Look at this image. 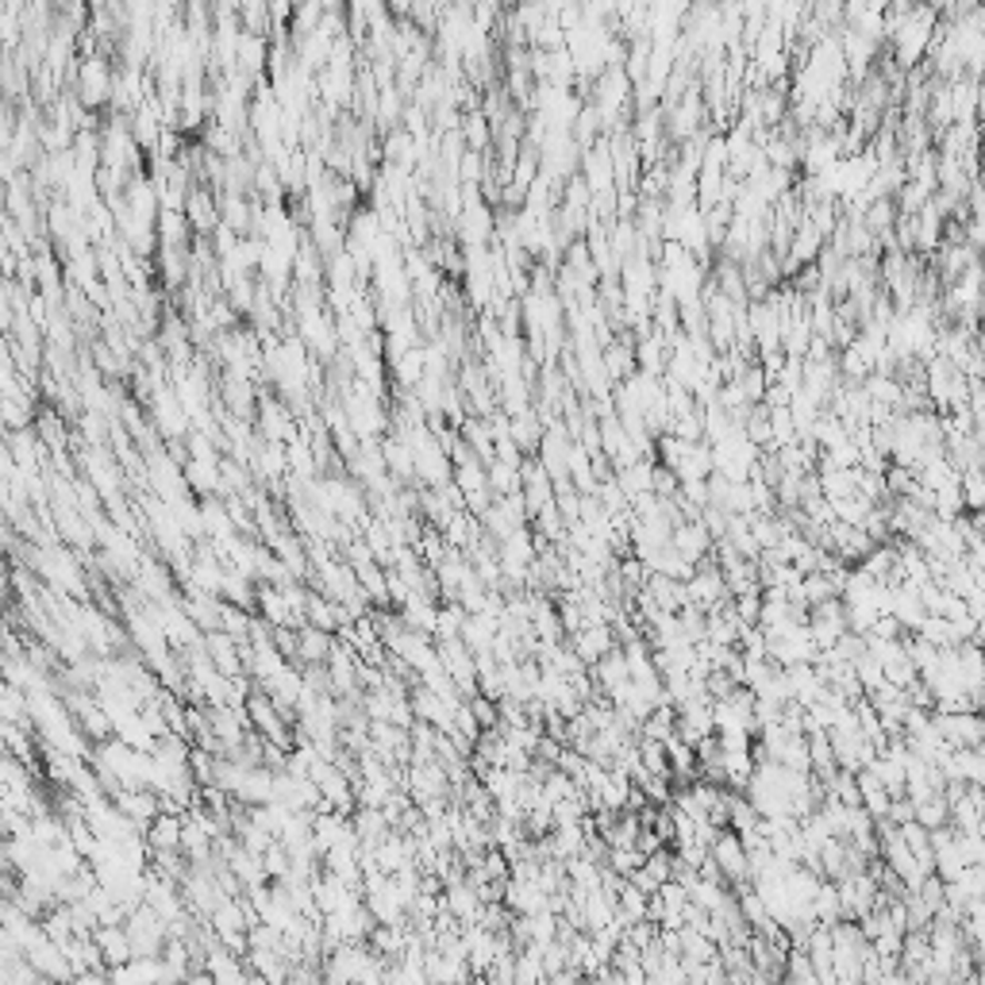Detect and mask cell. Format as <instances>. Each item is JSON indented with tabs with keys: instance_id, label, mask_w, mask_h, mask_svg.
<instances>
[{
	"instance_id": "6da1fadb",
	"label": "cell",
	"mask_w": 985,
	"mask_h": 985,
	"mask_svg": "<svg viewBox=\"0 0 985 985\" xmlns=\"http://www.w3.org/2000/svg\"><path fill=\"white\" fill-rule=\"evenodd\" d=\"M112 86H116V73L108 70L105 58H86L78 70V89H81V100L86 105H105V100H112Z\"/></svg>"
},
{
	"instance_id": "7a4b0ae2",
	"label": "cell",
	"mask_w": 985,
	"mask_h": 985,
	"mask_svg": "<svg viewBox=\"0 0 985 985\" xmlns=\"http://www.w3.org/2000/svg\"><path fill=\"white\" fill-rule=\"evenodd\" d=\"M150 850H181V816L178 813H158L147 824Z\"/></svg>"
},
{
	"instance_id": "3957f363",
	"label": "cell",
	"mask_w": 985,
	"mask_h": 985,
	"mask_svg": "<svg viewBox=\"0 0 985 985\" xmlns=\"http://www.w3.org/2000/svg\"><path fill=\"white\" fill-rule=\"evenodd\" d=\"M470 713H474V720H478V728H497V700H489V697H481V693H474L470 697Z\"/></svg>"
},
{
	"instance_id": "277c9868",
	"label": "cell",
	"mask_w": 985,
	"mask_h": 985,
	"mask_svg": "<svg viewBox=\"0 0 985 985\" xmlns=\"http://www.w3.org/2000/svg\"><path fill=\"white\" fill-rule=\"evenodd\" d=\"M450 31H458V20H455V16H450ZM466 31H470V23L462 20V36H455L458 43H462V50H466Z\"/></svg>"
}]
</instances>
